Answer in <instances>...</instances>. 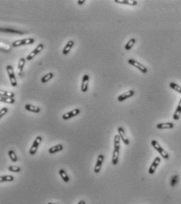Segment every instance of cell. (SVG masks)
<instances>
[{
    "instance_id": "15",
    "label": "cell",
    "mask_w": 181,
    "mask_h": 204,
    "mask_svg": "<svg viewBox=\"0 0 181 204\" xmlns=\"http://www.w3.org/2000/svg\"><path fill=\"white\" fill-rule=\"evenodd\" d=\"M157 129L159 130H166V129H173L174 124L173 123H162L157 125Z\"/></svg>"
},
{
    "instance_id": "10",
    "label": "cell",
    "mask_w": 181,
    "mask_h": 204,
    "mask_svg": "<svg viewBox=\"0 0 181 204\" xmlns=\"http://www.w3.org/2000/svg\"><path fill=\"white\" fill-rule=\"evenodd\" d=\"M89 75H84L82 77V85H81V90L82 92L85 93L88 90V87H89Z\"/></svg>"
},
{
    "instance_id": "22",
    "label": "cell",
    "mask_w": 181,
    "mask_h": 204,
    "mask_svg": "<svg viewBox=\"0 0 181 204\" xmlns=\"http://www.w3.org/2000/svg\"><path fill=\"white\" fill-rule=\"evenodd\" d=\"M120 142L121 138L119 136V134L115 135V138H114V149L120 150Z\"/></svg>"
},
{
    "instance_id": "5",
    "label": "cell",
    "mask_w": 181,
    "mask_h": 204,
    "mask_svg": "<svg viewBox=\"0 0 181 204\" xmlns=\"http://www.w3.org/2000/svg\"><path fill=\"white\" fill-rule=\"evenodd\" d=\"M128 63L129 64H131L132 66H134L135 68L139 69V70H140L142 73L145 74L147 72V68H146L145 66H143L142 64H140L139 61H136V60H134V59H129Z\"/></svg>"
},
{
    "instance_id": "26",
    "label": "cell",
    "mask_w": 181,
    "mask_h": 204,
    "mask_svg": "<svg viewBox=\"0 0 181 204\" xmlns=\"http://www.w3.org/2000/svg\"><path fill=\"white\" fill-rule=\"evenodd\" d=\"M136 43V39H130L129 41H128L126 46H125V49H126V50H129V49H132V47L134 46V44Z\"/></svg>"
},
{
    "instance_id": "30",
    "label": "cell",
    "mask_w": 181,
    "mask_h": 204,
    "mask_svg": "<svg viewBox=\"0 0 181 204\" xmlns=\"http://www.w3.org/2000/svg\"><path fill=\"white\" fill-rule=\"evenodd\" d=\"M179 182V176L178 175H173V177L171 178V186L172 187H174V186H176V185Z\"/></svg>"
},
{
    "instance_id": "37",
    "label": "cell",
    "mask_w": 181,
    "mask_h": 204,
    "mask_svg": "<svg viewBox=\"0 0 181 204\" xmlns=\"http://www.w3.org/2000/svg\"><path fill=\"white\" fill-rule=\"evenodd\" d=\"M47 204H56V203H53V202H48Z\"/></svg>"
},
{
    "instance_id": "25",
    "label": "cell",
    "mask_w": 181,
    "mask_h": 204,
    "mask_svg": "<svg viewBox=\"0 0 181 204\" xmlns=\"http://www.w3.org/2000/svg\"><path fill=\"white\" fill-rule=\"evenodd\" d=\"M53 72H49V73H47L46 75H45V76L42 77L41 79L42 83H47V82H49L51 79H53Z\"/></svg>"
},
{
    "instance_id": "36",
    "label": "cell",
    "mask_w": 181,
    "mask_h": 204,
    "mask_svg": "<svg viewBox=\"0 0 181 204\" xmlns=\"http://www.w3.org/2000/svg\"><path fill=\"white\" fill-rule=\"evenodd\" d=\"M78 204H85V202L84 200H80Z\"/></svg>"
},
{
    "instance_id": "20",
    "label": "cell",
    "mask_w": 181,
    "mask_h": 204,
    "mask_svg": "<svg viewBox=\"0 0 181 204\" xmlns=\"http://www.w3.org/2000/svg\"><path fill=\"white\" fill-rule=\"evenodd\" d=\"M119 151L120 150L114 149L113 155H112V164L114 166L117 165L119 163Z\"/></svg>"
},
{
    "instance_id": "11",
    "label": "cell",
    "mask_w": 181,
    "mask_h": 204,
    "mask_svg": "<svg viewBox=\"0 0 181 204\" xmlns=\"http://www.w3.org/2000/svg\"><path fill=\"white\" fill-rule=\"evenodd\" d=\"M160 162H161V158L159 156H157L155 159V160L153 161L152 164H151V166H150L149 170H148V173H149L150 174H155V170H156L157 167H158V166L159 165Z\"/></svg>"
},
{
    "instance_id": "14",
    "label": "cell",
    "mask_w": 181,
    "mask_h": 204,
    "mask_svg": "<svg viewBox=\"0 0 181 204\" xmlns=\"http://www.w3.org/2000/svg\"><path fill=\"white\" fill-rule=\"evenodd\" d=\"M25 108L27 111H28V112H34V113H39L40 111H41L39 107L35 106V105H33V104H28L25 105Z\"/></svg>"
},
{
    "instance_id": "9",
    "label": "cell",
    "mask_w": 181,
    "mask_h": 204,
    "mask_svg": "<svg viewBox=\"0 0 181 204\" xmlns=\"http://www.w3.org/2000/svg\"><path fill=\"white\" fill-rule=\"evenodd\" d=\"M134 94H135V91L132 90H130L126 91V92L123 93H122L121 95H119V96L118 97V100H119V102L124 101V100H126V99L129 98V97L133 96Z\"/></svg>"
},
{
    "instance_id": "19",
    "label": "cell",
    "mask_w": 181,
    "mask_h": 204,
    "mask_svg": "<svg viewBox=\"0 0 181 204\" xmlns=\"http://www.w3.org/2000/svg\"><path fill=\"white\" fill-rule=\"evenodd\" d=\"M180 115H181V99L180 100H179L177 108H176L175 112H174L173 118L174 120H179V118H180Z\"/></svg>"
},
{
    "instance_id": "23",
    "label": "cell",
    "mask_w": 181,
    "mask_h": 204,
    "mask_svg": "<svg viewBox=\"0 0 181 204\" xmlns=\"http://www.w3.org/2000/svg\"><path fill=\"white\" fill-rule=\"evenodd\" d=\"M14 181V177L12 175H5L0 177V182H11Z\"/></svg>"
},
{
    "instance_id": "16",
    "label": "cell",
    "mask_w": 181,
    "mask_h": 204,
    "mask_svg": "<svg viewBox=\"0 0 181 204\" xmlns=\"http://www.w3.org/2000/svg\"><path fill=\"white\" fill-rule=\"evenodd\" d=\"M114 2L119 4H125V5H129V6H136L137 1L134 0H114Z\"/></svg>"
},
{
    "instance_id": "2",
    "label": "cell",
    "mask_w": 181,
    "mask_h": 204,
    "mask_svg": "<svg viewBox=\"0 0 181 204\" xmlns=\"http://www.w3.org/2000/svg\"><path fill=\"white\" fill-rule=\"evenodd\" d=\"M6 71H7L8 76H9V79H10V83H11L12 87H16L17 86V82L13 67H12L11 65H10V64L7 65V66H6Z\"/></svg>"
},
{
    "instance_id": "7",
    "label": "cell",
    "mask_w": 181,
    "mask_h": 204,
    "mask_svg": "<svg viewBox=\"0 0 181 204\" xmlns=\"http://www.w3.org/2000/svg\"><path fill=\"white\" fill-rule=\"evenodd\" d=\"M79 113H80L79 108H75V109L72 110L70 112H67V113H64V115H62V118L63 119H64V120H68V119H70L71 118L75 117V116L78 115Z\"/></svg>"
},
{
    "instance_id": "24",
    "label": "cell",
    "mask_w": 181,
    "mask_h": 204,
    "mask_svg": "<svg viewBox=\"0 0 181 204\" xmlns=\"http://www.w3.org/2000/svg\"><path fill=\"white\" fill-rule=\"evenodd\" d=\"M59 174H60V178H62V180L64 181V182H69V177H68V175L67 174L66 171L64 170H63V169H61V170H59Z\"/></svg>"
},
{
    "instance_id": "34",
    "label": "cell",
    "mask_w": 181,
    "mask_h": 204,
    "mask_svg": "<svg viewBox=\"0 0 181 204\" xmlns=\"http://www.w3.org/2000/svg\"><path fill=\"white\" fill-rule=\"evenodd\" d=\"M8 112L7 108H2L0 109V118H2Z\"/></svg>"
},
{
    "instance_id": "1",
    "label": "cell",
    "mask_w": 181,
    "mask_h": 204,
    "mask_svg": "<svg viewBox=\"0 0 181 204\" xmlns=\"http://www.w3.org/2000/svg\"><path fill=\"white\" fill-rule=\"evenodd\" d=\"M151 145H152L153 148H155V149L156 150V151H158L159 154H160L161 156H162L163 159H169V154L166 152L164 149H163V148H162V146L159 144V143L157 141H155V140L151 141Z\"/></svg>"
},
{
    "instance_id": "3",
    "label": "cell",
    "mask_w": 181,
    "mask_h": 204,
    "mask_svg": "<svg viewBox=\"0 0 181 204\" xmlns=\"http://www.w3.org/2000/svg\"><path fill=\"white\" fill-rule=\"evenodd\" d=\"M35 39L32 38H28V39H19L16 40L12 43L13 47H19L21 46L24 45H32L35 42Z\"/></svg>"
},
{
    "instance_id": "17",
    "label": "cell",
    "mask_w": 181,
    "mask_h": 204,
    "mask_svg": "<svg viewBox=\"0 0 181 204\" xmlns=\"http://www.w3.org/2000/svg\"><path fill=\"white\" fill-rule=\"evenodd\" d=\"M26 61H27L26 59L23 58V57L20 59L18 65H17V72H18V76H21V74H22L23 72V68H24V66H25Z\"/></svg>"
},
{
    "instance_id": "18",
    "label": "cell",
    "mask_w": 181,
    "mask_h": 204,
    "mask_svg": "<svg viewBox=\"0 0 181 204\" xmlns=\"http://www.w3.org/2000/svg\"><path fill=\"white\" fill-rule=\"evenodd\" d=\"M63 148H64L63 145L60 144H57V145H55V146H53V147L50 148L48 150V151H49V154H55V153L62 151Z\"/></svg>"
},
{
    "instance_id": "6",
    "label": "cell",
    "mask_w": 181,
    "mask_h": 204,
    "mask_svg": "<svg viewBox=\"0 0 181 204\" xmlns=\"http://www.w3.org/2000/svg\"><path fill=\"white\" fill-rule=\"evenodd\" d=\"M43 48H44L43 44H42V43L39 44V45L37 46H36V47L35 48V49H33V50H32V52H31V53L28 55V56H27V57H26L27 61H31V60H32V59L35 57L36 55L40 53V52L43 49Z\"/></svg>"
},
{
    "instance_id": "33",
    "label": "cell",
    "mask_w": 181,
    "mask_h": 204,
    "mask_svg": "<svg viewBox=\"0 0 181 204\" xmlns=\"http://www.w3.org/2000/svg\"><path fill=\"white\" fill-rule=\"evenodd\" d=\"M10 46L6 45V44H5L4 42H1V49H2V50L8 51L10 50Z\"/></svg>"
},
{
    "instance_id": "4",
    "label": "cell",
    "mask_w": 181,
    "mask_h": 204,
    "mask_svg": "<svg viewBox=\"0 0 181 204\" xmlns=\"http://www.w3.org/2000/svg\"><path fill=\"white\" fill-rule=\"evenodd\" d=\"M42 141V138L41 136L36 137V138L35 139L34 142L32 144V147H31L30 150H29V154L31 155H34L37 151H38V148L39 147L40 144H41Z\"/></svg>"
},
{
    "instance_id": "31",
    "label": "cell",
    "mask_w": 181,
    "mask_h": 204,
    "mask_svg": "<svg viewBox=\"0 0 181 204\" xmlns=\"http://www.w3.org/2000/svg\"><path fill=\"white\" fill-rule=\"evenodd\" d=\"M1 32H13V33H16V34H19V35H22L24 34L25 32H21V31L18 30H12V29H1Z\"/></svg>"
},
{
    "instance_id": "32",
    "label": "cell",
    "mask_w": 181,
    "mask_h": 204,
    "mask_svg": "<svg viewBox=\"0 0 181 204\" xmlns=\"http://www.w3.org/2000/svg\"><path fill=\"white\" fill-rule=\"evenodd\" d=\"M8 170L11 171V172H15V173H18L20 172L21 170V167L18 166H10L8 167Z\"/></svg>"
},
{
    "instance_id": "13",
    "label": "cell",
    "mask_w": 181,
    "mask_h": 204,
    "mask_svg": "<svg viewBox=\"0 0 181 204\" xmlns=\"http://www.w3.org/2000/svg\"><path fill=\"white\" fill-rule=\"evenodd\" d=\"M74 45H75V42H74L73 40H69V41L67 42L66 45H65V46H64V49H63L62 51L63 54L64 55L68 54V53L70 52L71 49H72V48L74 46Z\"/></svg>"
},
{
    "instance_id": "8",
    "label": "cell",
    "mask_w": 181,
    "mask_h": 204,
    "mask_svg": "<svg viewBox=\"0 0 181 204\" xmlns=\"http://www.w3.org/2000/svg\"><path fill=\"white\" fill-rule=\"evenodd\" d=\"M104 156L103 154H100V155H98V158H97V160H96V165H95L94 167V173L95 174H98L99 172L101 170V166L103 165V163H104Z\"/></svg>"
},
{
    "instance_id": "12",
    "label": "cell",
    "mask_w": 181,
    "mask_h": 204,
    "mask_svg": "<svg viewBox=\"0 0 181 204\" xmlns=\"http://www.w3.org/2000/svg\"><path fill=\"white\" fill-rule=\"evenodd\" d=\"M118 132H119V136H120L122 141H123V143H124L126 145H129V140L128 139L126 135L124 129L121 127H119V128H118Z\"/></svg>"
},
{
    "instance_id": "21",
    "label": "cell",
    "mask_w": 181,
    "mask_h": 204,
    "mask_svg": "<svg viewBox=\"0 0 181 204\" xmlns=\"http://www.w3.org/2000/svg\"><path fill=\"white\" fill-rule=\"evenodd\" d=\"M0 101L3 102V103H6V104H14L15 103V99L13 98V97H7L1 95Z\"/></svg>"
},
{
    "instance_id": "28",
    "label": "cell",
    "mask_w": 181,
    "mask_h": 204,
    "mask_svg": "<svg viewBox=\"0 0 181 204\" xmlns=\"http://www.w3.org/2000/svg\"><path fill=\"white\" fill-rule=\"evenodd\" d=\"M169 87H170V88H171V89H173V90L176 91V92L179 93L181 94V87H180V86L178 85V84H176V83H173V82H172V83H169Z\"/></svg>"
},
{
    "instance_id": "27",
    "label": "cell",
    "mask_w": 181,
    "mask_h": 204,
    "mask_svg": "<svg viewBox=\"0 0 181 204\" xmlns=\"http://www.w3.org/2000/svg\"><path fill=\"white\" fill-rule=\"evenodd\" d=\"M8 154H9V157H10V160L13 163H16L17 162V155H16L15 151H13V150H10V151H8Z\"/></svg>"
},
{
    "instance_id": "29",
    "label": "cell",
    "mask_w": 181,
    "mask_h": 204,
    "mask_svg": "<svg viewBox=\"0 0 181 204\" xmlns=\"http://www.w3.org/2000/svg\"><path fill=\"white\" fill-rule=\"evenodd\" d=\"M0 93H1V95H2V96L7 97H13V98L14 97V96H15V94H14L13 92H10V91H6V90H0Z\"/></svg>"
},
{
    "instance_id": "35",
    "label": "cell",
    "mask_w": 181,
    "mask_h": 204,
    "mask_svg": "<svg viewBox=\"0 0 181 204\" xmlns=\"http://www.w3.org/2000/svg\"><path fill=\"white\" fill-rule=\"evenodd\" d=\"M78 4H79V5H82V4H84L85 2V0H82V1H80V0H79V1H78Z\"/></svg>"
}]
</instances>
